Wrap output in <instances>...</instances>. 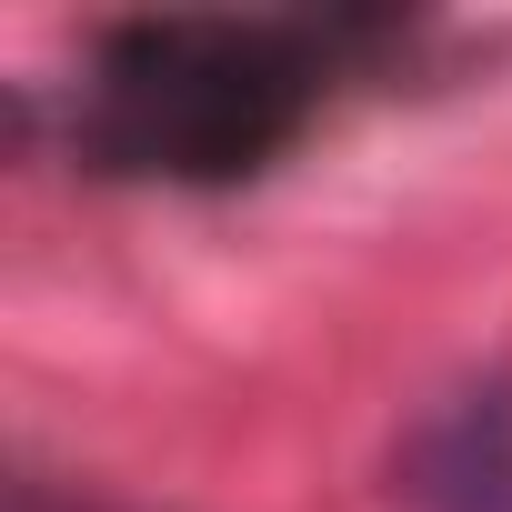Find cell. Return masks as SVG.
<instances>
[{
    "instance_id": "6da1fadb",
    "label": "cell",
    "mask_w": 512,
    "mask_h": 512,
    "mask_svg": "<svg viewBox=\"0 0 512 512\" xmlns=\"http://www.w3.org/2000/svg\"><path fill=\"white\" fill-rule=\"evenodd\" d=\"M322 101V41L302 21H131L91 51L81 151L161 181L262 171Z\"/></svg>"
},
{
    "instance_id": "7a4b0ae2",
    "label": "cell",
    "mask_w": 512,
    "mask_h": 512,
    "mask_svg": "<svg viewBox=\"0 0 512 512\" xmlns=\"http://www.w3.org/2000/svg\"><path fill=\"white\" fill-rule=\"evenodd\" d=\"M412 512H512V372L442 392L402 452Z\"/></svg>"
},
{
    "instance_id": "3957f363",
    "label": "cell",
    "mask_w": 512,
    "mask_h": 512,
    "mask_svg": "<svg viewBox=\"0 0 512 512\" xmlns=\"http://www.w3.org/2000/svg\"><path fill=\"white\" fill-rule=\"evenodd\" d=\"M21 512H51V502H41V492H31V502H21Z\"/></svg>"
}]
</instances>
